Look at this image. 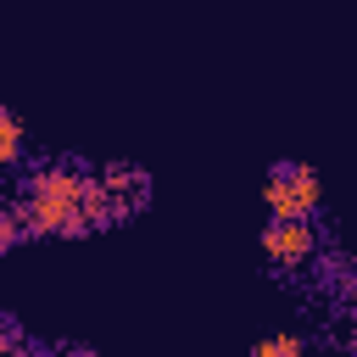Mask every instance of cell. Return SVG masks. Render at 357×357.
<instances>
[{
    "label": "cell",
    "instance_id": "obj_2",
    "mask_svg": "<svg viewBox=\"0 0 357 357\" xmlns=\"http://www.w3.org/2000/svg\"><path fill=\"white\" fill-rule=\"evenodd\" d=\"M262 201H268L273 218H312L318 201H324V184L307 162H279L262 184Z\"/></svg>",
    "mask_w": 357,
    "mask_h": 357
},
{
    "label": "cell",
    "instance_id": "obj_4",
    "mask_svg": "<svg viewBox=\"0 0 357 357\" xmlns=\"http://www.w3.org/2000/svg\"><path fill=\"white\" fill-rule=\"evenodd\" d=\"M251 357H307V346H301V335H262L251 346Z\"/></svg>",
    "mask_w": 357,
    "mask_h": 357
},
{
    "label": "cell",
    "instance_id": "obj_6",
    "mask_svg": "<svg viewBox=\"0 0 357 357\" xmlns=\"http://www.w3.org/2000/svg\"><path fill=\"white\" fill-rule=\"evenodd\" d=\"M6 346H11V324H0V351H6Z\"/></svg>",
    "mask_w": 357,
    "mask_h": 357
},
{
    "label": "cell",
    "instance_id": "obj_7",
    "mask_svg": "<svg viewBox=\"0 0 357 357\" xmlns=\"http://www.w3.org/2000/svg\"><path fill=\"white\" fill-rule=\"evenodd\" d=\"M0 357H28V351H17V346H6V351H0Z\"/></svg>",
    "mask_w": 357,
    "mask_h": 357
},
{
    "label": "cell",
    "instance_id": "obj_1",
    "mask_svg": "<svg viewBox=\"0 0 357 357\" xmlns=\"http://www.w3.org/2000/svg\"><path fill=\"white\" fill-rule=\"evenodd\" d=\"M84 178L73 162H56V167H39L28 178V234H84L89 223L78 218V201H84Z\"/></svg>",
    "mask_w": 357,
    "mask_h": 357
},
{
    "label": "cell",
    "instance_id": "obj_5",
    "mask_svg": "<svg viewBox=\"0 0 357 357\" xmlns=\"http://www.w3.org/2000/svg\"><path fill=\"white\" fill-rule=\"evenodd\" d=\"M22 156V123L11 112H0V167H11Z\"/></svg>",
    "mask_w": 357,
    "mask_h": 357
},
{
    "label": "cell",
    "instance_id": "obj_3",
    "mask_svg": "<svg viewBox=\"0 0 357 357\" xmlns=\"http://www.w3.org/2000/svg\"><path fill=\"white\" fill-rule=\"evenodd\" d=\"M262 251H268L273 268H301V262L318 251V234H312L307 218H273V223L262 229Z\"/></svg>",
    "mask_w": 357,
    "mask_h": 357
}]
</instances>
